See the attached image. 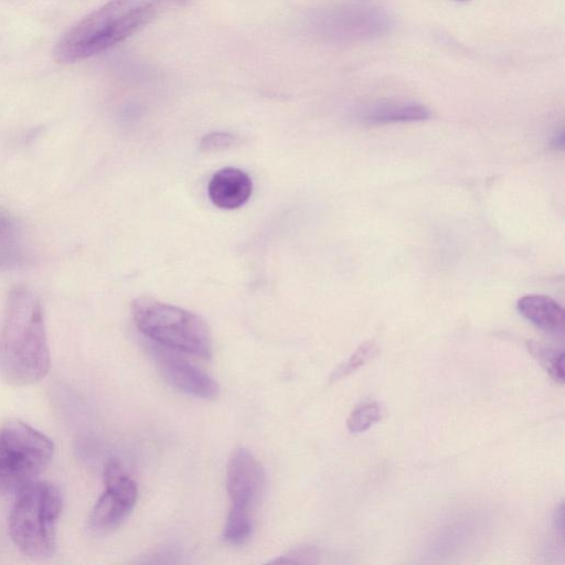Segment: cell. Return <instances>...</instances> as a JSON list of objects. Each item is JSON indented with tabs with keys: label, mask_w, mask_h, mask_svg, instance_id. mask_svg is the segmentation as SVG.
Returning <instances> with one entry per match:
<instances>
[{
	"label": "cell",
	"mask_w": 565,
	"mask_h": 565,
	"mask_svg": "<svg viewBox=\"0 0 565 565\" xmlns=\"http://www.w3.org/2000/svg\"><path fill=\"white\" fill-rule=\"evenodd\" d=\"M51 355L40 297L18 285L8 295L0 324V376L9 385L26 386L50 371Z\"/></svg>",
	"instance_id": "6da1fadb"
},
{
	"label": "cell",
	"mask_w": 565,
	"mask_h": 565,
	"mask_svg": "<svg viewBox=\"0 0 565 565\" xmlns=\"http://www.w3.org/2000/svg\"><path fill=\"white\" fill-rule=\"evenodd\" d=\"M189 0H110L73 25L56 43L53 55L75 63L121 43L166 12Z\"/></svg>",
	"instance_id": "7a4b0ae2"
},
{
	"label": "cell",
	"mask_w": 565,
	"mask_h": 565,
	"mask_svg": "<svg viewBox=\"0 0 565 565\" xmlns=\"http://www.w3.org/2000/svg\"><path fill=\"white\" fill-rule=\"evenodd\" d=\"M62 508V494L51 482L34 480L17 492L9 516V534L22 554L34 559L54 554Z\"/></svg>",
	"instance_id": "3957f363"
},
{
	"label": "cell",
	"mask_w": 565,
	"mask_h": 565,
	"mask_svg": "<svg viewBox=\"0 0 565 565\" xmlns=\"http://www.w3.org/2000/svg\"><path fill=\"white\" fill-rule=\"evenodd\" d=\"M131 313L137 329L150 342L201 358L211 356V333L200 316L145 296L132 301Z\"/></svg>",
	"instance_id": "277c9868"
},
{
	"label": "cell",
	"mask_w": 565,
	"mask_h": 565,
	"mask_svg": "<svg viewBox=\"0 0 565 565\" xmlns=\"http://www.w3.org/2000/svg\"><path fill=\"white\" fill-rule=\"evenodd\" d=\"M54 452L52 440L18 420L0 426V494L18 492L47 468Z\"/></svg>",
	"instance_id": "5b68a950"
},
{
	"label": "cell",
	"mask_w": 565,
	"mask_h": 565,
	"mask_svg": "<svg viewBox=\"0 0 565 565\" xmlns=\"http://www.w3.org/2000/svg\"><path fill=\"white\" fill-rule=\"evenodd\" d=\"M393 24L387 8L377 0H343L318 10L310 29L328 43L351 44L379 39Z\"/></svg>",
	"instance_id": "8992f818"
},
{
	"label": "cell",
	"mask_w": 565,
	"mask_h": 565,
	"mask_svg": "<svg viewBox=\"0 0 565 565\" xmlns=\"http://www.w3.org/2000/svg\"><path fill=\"white\" fill-rule=\"evenodd\" d=\"M105 491L94 505L88 523L96 534H106L122 524L138 498V487L121 462L110 459L104 468Z\"/></svg>",
	"instance_id": "52a82bcc"
},
{
	"label": "cell",
	"mask_w": 565,
	"mask_h": 565,
	"mask_svg": "<svg viewBox=\"0 0 565 565\" xmlns=\"http://www.w3.org/2000/svg\"><path fill=\"white\" fill-rule=\"evenodd\" d=\"M157 369L163 380L174 388L194 397L214 399L218 396L217 383L205 372L189 362L178 351L149 343Z\"/></svg>",
	"instance_id": "ba28073f"
},
{
	"label": "cell",
	"mask_w": 565,
	"mask_h": 565,
	"mask_svg": "<svg viewBox=\"0 0 565 565\" xmlns=\"http://www.w3.org/2000/svg\"><path fill=\"white\" fill-rule=\"evenodd\" d=\"M225 483L231 507L252 512L263 492L265 473L250 451L237 448L228 460Z\"/></svg>",
	"instance_id": "9c48e42d"
},
{
	"label": "cell",
	"mask_w": 565,
	"mask_h": 565,
	"mask_svg": "<svg viewBox=\"0 0 565 565\" xmlns=\"http://www.w3.org/2000/svg\"><path fill=\"white\" fill-rule=\"evenodd\" d=\"M253 182L241 169L226 167L216 171L207 185L212 203L224 210H234L244 205L250 198Z\"/></svg>",
	"instance_id": "30bf717a"
},
{
	"label": "cell",
	"mask_w": 565,
	"mask_h": 565,
	"mask_svg": "<svg viewBox=\"0 0 565 565\" xmlns=\"http://www.w3.org/2000/svg\"><path fill=\"white\" fill-rule=\"evenodd\" d=\"M429 117V109L414 102H375L358 111V119L369 125L422 121Z\"/></svg>",
	"instance_id": "8fae6325"
},
{
	"label": "cell",
	"mask_w": 565,
	"mask_h": 565,
	"mask_svg": "<svg viewBox=\"0 0 565 565\" xmlns=\"http://www.w3.org/2000/svg\"><path fill=\"white\" fill-rule=\"evenodd\" d=\"M518 311L539 329L550 334H563L565 315L563 308L551 297L526 295L516 302Z\"/></svg>",
	"instance_id": "7c38bea8"
},
{
	"label": "cell",
	"mask_w": 565,
	"mask_h": 565,
	"mask_svg": "<svg viewBox=\"0 0 565 565\" xmlns=\"http://www.w3.org/2000/svg\"><path fill=\"white\" fill-rule=\"evenodd\" d=\"M21 233L15 221L0 211V268H12L23 262Z\"/></svg>",
	"instance_id": "4fadbf2b"
},
{
	"label": "cell",
	"mask_w": 565,
	"mask_h": 565,
	"mask_svg": "<svg viewBox=\"0 0 565 565\" xmlns=\"http://www.w3.org/2000/svg\"><path fill=\"white\" fill-rule=\"evenodd\" d=\"M252 533V512L231 507L224 526V540L233 545H242L249 540Z\"/></svg>",
	"instance_id": "5bb4252c"
},
{
	"label": "cell",
	"mask_w": 565,
	"mask_h": 565,
	"mask_svg": "<svg viewBox=\"0 0 565 565\" xmlns=\"http://www.w3.org/2000/svg\"><path fill=\"white\" fill-rule=\"evenodd\" d=\"M384 408L379 402H369L356 406L347 419V427L351 433H363L380 422Z\"/></svg>",
	"instance_id": "9a60e30c"
},
{
	"label": "cell",
	"mask_w": 565,
	"mask_h": 565,
	"mask_svg": "<svg viewBox=\"0 0 565 565\" xmlns=\"http://www.w3.org/2000/svg\"><path fill=\"white\" fill-rule=\"evenodd\" d=\"M530 352L545 367L548 374L557 383L564 382V351L530 342Z\"/></svg>",
	"instance_id": "2e32d148"
},
{
	"label": "cell",
	"mask_w": 565,
	"mask_h": 565,
	"mask_svg": "<svg viewBox=\"0 0 565 565\" xmlns=\"http://www.w3.org/2000/svg\"><path fill=\"white\" fill-rule=\"evenodd\" d=\"M377 347L373 341L361 344L343 363L330 375V382H337L366 364L377 354Z\"/></svg>",
	"instance_id": "e0dca14e"
},
{
	"label": "cell",
	"mask_w": 565,
	"mask_h": 565,
	"mask_svg": "<svg viewBox=\"0 0 565 565\" xmlns=\"http://www.w3.org/2000/svg\"><path fill=\"white\" fill-rule=\"evenodd\" d=\"M238 142V138L230 132H211L204 136L200 142V150L212 152L230 148Z\"/></svg>",
	"instance_id": "ac0fdd59"
},
{
	"label": "cell",
	"mask_w": 565,
	"mask_h": 565,
	"mask_svg": "<svg viewBox=\"0 0 565 565\" xmlns=\"http://www.w3.org/2000/svg\"><path fill=\"white\" fill-rule=\"evenodd\" d=\"M317 557V552L313 547H297L285 555H281L279 558L271 561L274 564H306L313 563Z\"/></svg>",
	"instance_id": "d6986e66"
},
{
	"label": "cell",
	"mask_w": 565,
	"mask_h": 565,
	"mask_svg": "<svg viewBox=\"0 0 565 565\" xmlns=\"http://www.w3.org/2000/svg\"><path fill=\"white\" fill-rule=\"evenodd\" d=\"M564 131L561 130L556 136L552 139V146L555 148L563 149L564 148Z\"/></svg>",
	"instance_id": "ffe728a7"
}]
</instances>
